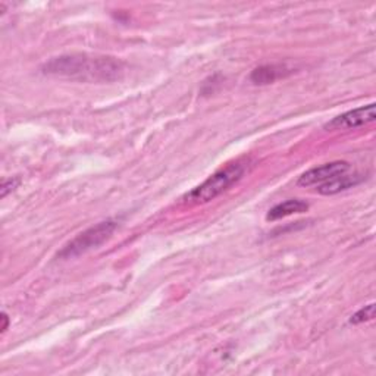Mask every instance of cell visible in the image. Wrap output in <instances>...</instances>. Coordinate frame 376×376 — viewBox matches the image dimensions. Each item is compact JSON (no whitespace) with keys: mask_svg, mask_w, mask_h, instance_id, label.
<instances>
[{"mask_svg":"<svg viewBox=\"0 0 376 376\" xmlns=\"http://www.w3.org/2000/svg\"><path fill=\"white\" fill-rule=\"evenodd\" d=\"M42 72L50 77L83 83H114L124 77L125 64L112 56L69 53L45 62Z\"/></svg>","mask_w":376,"mask_h":376,"instance_id":"obj_1","label":"cell"},{"mask_svg":"<svg viewBox=\"0 0 376 376\" xmlns=\"http://www.w3.org/2000/svg\"><path fill=\"white\" fill-rule=\"evenodd\" d=\"M244 172H246V165L241 162L225 166L221 171L215 172L212 177L206 180L203 184L193 188L190 193H187L182 200L188 204L209 203L219 197L222 193L230 190L234 184H237L242 178Z\"/></svg>","mask_w":376,"mask_h":376,"instance_id":"obj_2","label":"cell"},{"mask_svg":"<svg viewBox=\"0 0 376 376\" xmlns=\"http://www.w3.org/2000/svg\"><path fill=\"white\" fill-rule=\"evenodd\" d=\"M117 228H118V222L114 219L99 222L98 225H94V227L83 231L74 240H71L58 253V257L61 259L78 257L87 252H91L93 249H98L112 237V234L115 233Z\"/></svg>","mask_w":376,"mask_h":376,"instance_id":"obj_3","label":"cell"},{"mask_svg":"<svg viewBox=\"0 0 376 376\" xmlns=\"http://www.w3.org/2000/svg\"><path fill=\"white\" fill-rule=\"evenodd\" d=\"M376 119V106L375 103H370L368 106L357 107L353 110L346 112L343 115H338L334 119H331L325 129H354L363 125H368Z\"/></svg>","mask_w":376,"mask_h":376,"instance_id":"obj_4","label":"cell"},{"mask_svg":"<svg viewBox=\"0 0 376 376\" xmlns=\"http://www.w3.org/2000/svg\"><path fill=\"white\" fill-rule=\"evenodd\" d=\"M350 163L344 160H336L331 163H325L322 166H316L306 171L302 177L298 178L297 184L300 187H310V185H321L338 175L347 174L350 171Z\"/></svg>","mask_w":376,"mask_h":376,"instance_id":"obj_5","label":"cell"},{"mask_svg":"<svg viewBox=\"0 0 376 376\" xmlns=\"http://www.w3.org/2000/svg\"><path fill=\"white\" fill-rule=\"evenodd\" d=\"M363 180H365V177L360 174L338 175V177L327 181L321 185H317V193L324 194V196H334V194L348 190V188L356 187L357 184H360Z\"/></svg>","mask_w":376,"mask_h":376,"instance_id":"obj_6","label":"cell"},{"mask_svg":"<svg viewBox=\"0 0 376 376\" xmlns=\"http://www.w3.org/2000/svg\"><path fill=\"white\" fill-rule=\"evenodd\" d=\"M293 71L288 69L286 65H263L256 68L252 75L250 80L252 83L257 86H266L271 83H275L276 80L286 77V75L291 74Z\"/></svg>","mask_w":376,"mask_h":376,"instance_id":"obj_7","label":"cell"},{"mask_svg":"<svg viewBox=\"0 0 376 376\" xmlns=\"http://www.w3.org/2000/svg\"><path fill=\"white\" fill-rule=\"evenodd\" d=\"M309 209V204L303 200H298V199H293V200H287L284 203H279L269 211L268 213V221H278L282 218H287L290 215L294 213H303Z\"/></svg>","mask_w":376,"mask_h":376,"instance_id":"obj_8","label":"cell"},{"mask_svg":"<svg viewBox=\"0 0 376 376\" xmlns=\"http://www.w3.org/2000/svg\"><path fill=\"white\" fill-rule=\"evenodd\" d=\"M375 317V305L370 303L365 307H362L360 310H357L351 317H350V324L353 325H359V324H365L372 321Z\"/></svg>","mask_w":376,"mask_h":376,"instance_id":"obj_9","label":"cell"},{"mask_svg":"<svg viewBox=\"0 0 376 376\" xmlns=\"http://www.w3.org/2000/svg\"><path fill=\"white\" fill-rule=\"evenodd\" d=\"M21 180L20 178H6L2 181V185H0V197L5 199L9 193H12L15 188L20 185Z\"/></svg>","mask_w":376,"mask_h":376,"instance_id":"obj_10","label":"cell"},{"mask_svg":"<svg viewBox=\"0 0 376 376\" xmlns=\"http://www.w3.org/2000/svg\"><path fill=\"white\" fill-rule=\"evenodd\" d=\"M0 319H2V327H0V329H2V332H6V329L9 328V317H8V315L4 312V313H2V317H0Z\"/></svg>","mask_w":376,"mask_h":376,"instance_id":"obj_11","label":"cell"}]
</instances>
